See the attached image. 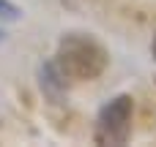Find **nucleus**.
<instances>
[{
  "label": "nucleus",
  "instance_id": "f257e3e1",
  "mask_svg": "<svg viewBox=\"0 0 156 147\" xmlns=\"http://www.w3.org/2000/svg\"><path fill=\"white\" fill-rule=\"evenodd\" d=\"M55 65H58V71L66 79L90 82V79H96V76L104 74V68H107V52H104V46L93 35L69 33L58 44Z\"/></svg>",
  "mask_w": 156,
  "mask_h": 147
},
{
  "label": "nucleus",
  "instance_id": "f03ea898",
  "mask_svg": "<svg viewBox=\"0 0 156 147\" xmlns=\"http://www.w3.org/2000/svg\"><path fill=\"white\" fill-rule=\"evenodd\" d=\"M132 95H115L101 106L96 117V142L99 145H123L132 134Z\"/></svg>",
  "mask_w": 156,
  "mask_h": 147
},
{
  "label": "nucleus",
  "instance_id": "7ed1b4c3",
  "mask_svg": "<svg viewBox=\"0 0 156 147\" xmlns=\"http://www.w3.org/2000/svg\"><path fill=\"white\" fill-rule=\"evenodd\" d=\"M154 57H156V38H154Z\"/></svg>",
  "mask_w": 156,
  "mask_h": 147
}]
</instances>
